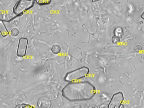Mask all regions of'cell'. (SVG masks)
I'll return each mask as SVG.
<instances>
[{
	"instance_id": "cell-1",
	"label": "cell",
	"mask_w": 144,
	"mask_h": 108,
	"mask_svg": "<svg viewBox=\"0 0 144 108\" xmlns=\"http://www.w3.org/2000/svg\"><path fill=\"white\" fill-rule=\"evenodd\" d=\"M96 93L95 86L87 81L68 82L62 90V96L70 102L89 101Z\"/></svg>"
},
{
	"instance_id": "cell-2",
	"label": "cell",
	"mask_w": 144,
	"mask_h": 108,
	"mask_svg": "<svg viewBox=\"0 0 144 108\" xmlns=\"http://www.w3.org/2000/svg\"><path fill=\"white\" fill-rule=\"evenodd\" d=\"M89 72V69L88 67L83 66L67 73L65 76L64 80L68 82H78L87 77Z\"/></svg>"
},
{
	"instance_id": "cell-3",
	"label": "cell",
	"mask_w": 144,
	"mask_h": 108,
	"mask_svg": "<svg viewBox=\"0 0 144 108\" xmlns=\"http://www.w3.org/2000/svg\"><path fill=\"white\" fill-rule=\"evenodd\" d=\"M124 100L123 94L121 92L115 93L112 96L108 104L109 108H120Z\"/></svg>"
},
{
	"instance_id": "cell-4",
	"label": "cell",
	"mask_w": 144,
	"mask_h": 108,
	"mask_svg": "<svg viewBox=\"0 0 144 108\" xmlns=\"http://www.w3.org/2000/svg\"><path fill=\"white\" fill-rule=\"evenodd\" d=\"M28 41L26 38L20 39L18 45L16 55L19 57H23L26 55Z\"/></svg>"
},
{
	"instance_id": "cell-5",
	"label": "cell",
	"mask_w": 144,
	"mask_h": 108,
	"mask_svg": "<svg viewBox=\"0 0 144 108\" xmlns=\"http://www.w3.org/2000/svg\"><path fill=\"white\" fill-rule=\"evenodd\" d=\"M38 106L40 107L43 108H48L50 107L51 103L50 101L46 98H43L40 99L38 103Z\"/></svg>"
},
{
	"instance_id": "cell-6",
	"label": "cell",
	"mask_w": 144,
	"mask_h": 108,
	"mask_svg": "<svg viewBox=\"0 0 144 108\" xmlns=\"http://www.w3.org/2000/svg\"><path fill=\"white\" fill-rule=\"evenodd\" d=\"M61 47L60 45L57 44H55L52 46L51 48V52L55 55H58L61 52Z\"/></svg>"
},
{
	"instance_id": "cell-7",
	"label": "cell",
	"mask_w": 144,
	"mask_h": 108,
	"mask_svg": "<svg viewBox=\"0 0 144 108\" xmlns=\"http://www.w3.org/2000/svg\"><path fill=\"white\" fill-rule=\"evenodd\" d=\"M0 32L4 37L6 36L8 34V32L6 27L1 21H0Z\"/></svg>"
},
{
	"instance_id": "cell-8",
	"label": "cell",
	"mask_w": 144,
	"mask_h": 108,
	"mask_svg": "<svg viewBox=\"0 0 144 108\" xmlns=\"http://www.w3.org/2000/svg\"><path fill=\"white\" fill-rule=\"evenodd\" d=\"M114 35L119 36L120 38L121 37L123 34V29L121 27H116L114 30Z\"/></svg>"
},
{
	"instance_id": "cell-9",
	"label": "cell",
	"mask_w": 144,
	"mask_h": 108,
	"mask_svg": "<svg viewBox=\"0 0 144 108\" xmlns=\"http://www.w3.org/2000/svg\"><path fill=\"white\" fill-rule=\"evenodd\" d=\"M120 38L116 35H114L112 38V42L115 44H117L120 41Z\"/></svg>"
},
{
	"instance_id": "cell-10",
	"label": "cell",
	"mask_w": 144,
	"mask_h": 108,
	"mask_svg": "<svg viewBox=\"0 0 144 108\" xmlns=\"http://www.w3.org/2000/svg\"><path fill=\"white\" fill-rule=\"evenodd\" d=\"M18 33H19V32H18V30L17 29L14 28L11 30V35L14 36H17L18 34Z\"/></svg>"
},
{
	"instance_id": "cell-11",
	"label": "cell",
	"mask_w": 144,
	"mask_h": 108,
	"mask_svg": "<svg viewBox=\"0 0 144 108\" xmlns=\"http://www.w3.org/2000/svg\"><path fill=\"white\" fill-rule=\"evenodd\" d=\"M134 50L136 52H139L142 50V47L140 45H137L136 47L134 49Z\"/></svg>"
},
{
	"instance_id": "cell-12",
	"label": "cell",
	"mask_w": 144,
	"mask_h": 108,
	"mask_svg": "<svg viewBox=\"0 0 144 108\" xmlns=\"http://www.w3.org/2000/svg\"><path fill=\"white\" fill-rule=\"evenodd\" d=\"M140 17L141 18H142V19L144 20V11H143V12L142 13V14L141 15Z\"/></svg>"
},
{
	"instance_id": "cell-13",
	"label": "cell",
	"mask_w": 144,
	"mask_h": 108,
	"mask_svg": "<svg viewBox=\"0 0 144 108\" xmlns=\"http://www.w3.org/2000/svg\"><path fill=\"white\" fill-rule=\"evenodd\" d=\"M100 0H92V2H97V1H100Z\"/></svg>"
}]
</instances>
